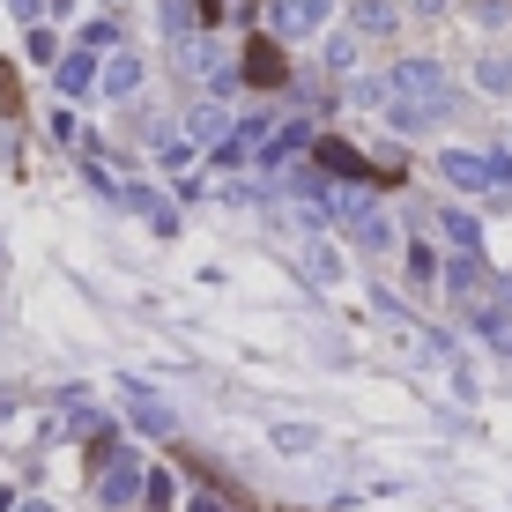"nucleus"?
<instances>
[{
	"label": "nucleus",
	"instance_id": "1",
	"mask_svg": "<svg viewBox=\"0 0 512 512\" xmlns=\"http://www.w3.org/2000/svg\"><path fill=\"white\" fill-rule=\"evenodd\" d=\"M386 97L416 104V112H453V75L438 60H401V67H386Z\"/></svg>",
	"mask_w": 512,
	"mask_h": 512
},
{
	"label": "nucleus",
	"instance_id": "2",
	"mask_svg": "<svg viewBox=\"0 0 512 512\" xmlns=\"http://www.w3.org/2000/svg\"><path fill=\"white\" fill-rule=\"evenodd\" d=\"M134 498H149V461H141V453H112V461L97 468V505L127 512Z\"/></svg>",
	"mask_w": 512,
	"mask_h": 512
},
{
	"label": "nucleus",
	"instance_id": "3",
	"mask_svg": "<svg viewBox=\"0 0 512 512\" xmlns=\"http://www.w3.org/2000/svg\"><path fill=\"white\" fill-rule=\"evenodd\" d=\"M334 15V0H268V30L275 38H320Z\"/></svg>",
	"mask_w": 512,
	"mask_h": 512
},
{
	"label": "nucleus",
	"instance_id": "4",
	"mask_svg": "<svg viewBox=\"0 0 512 512\" xmlns=\"http://www.w3.org/2000/svg\"><path fill=\"white\" fill-rule=\"evenodd\" d=\"M52 82H60V97H75V104H90V97L104 90V60H97V52H90V45H75V52H67V60H60V67H52Z\"/></svg>",
	"mask_w": 512,
	"mask_h": 512
},
{
	"label": "nucleus",
	"instance_id": "5",
	"mask_svg": "<svg viewBox=\"0 0 512 512\" xmlns=\"http://www.w3.org/2000/svg\"><path fill=\"white\" fill-rule=\"evenodd\" d=\"M438 179L461 186V193H498V171H490L483 149H446V156H438Z\"/></svg>",
	"mask_w": 512,
	"mask_h": 512
},
{
	"label": "nucleus",
	"instance_id": "6",
	"mask_svg": "<svg viewBox=\"0 0 512 512\" xmlns=\"http://www.w3.org/2000/svg\"><path fill=\"white\" fill-rule=\"evenodd\" d=\"M320 149V134L305 127V119H290V127H275V141L260 149V164H268V179H282V171H297V156Z\"/></svg>",
	"mask_w": 512,
	"mask_h": 512
},
{
	"label": "nucleus",
	"instance_id": "7",
	"mask_svg": "<svg viewBox=\"0 0 512 512\" xmlns=\"http://www.w3.org/2000/svg\"><path fill=\"white\" fill-rule=\"evenodd\" d=\"M186 134L208 141V149H223V141L238 134V127H231V104H223V97H201V104H193V119H186Z\"/></svg>",
	"mask_w": 512,
	"mask_h": 512
},
{
	"label": "nucleus",
	"instance_id": "8",
	"mask_svg": "<svg viewBox=\"0 0 512 512\" xmlns=\"http://www.w3.org/2000/svg\"><path fill=\"white\" fill-rule=\"evenodd\" d=\"M394 23H401V0H357V8H349V30H357V38H394Z\"/></svg>",
	"mask_w": 512,
	"mask_h": 512
},
{
	"label": "nucleus",
	"instance_id": "9",
	"mask_svg": "<svg viewBox=\"0 0 512 512\" xmlns=\"http://www.w3.org/2000/svg\"><path fill=\"white\" fill-rule=\"evenodd\" d=\"M119 201H127L134 208V216H149V231H179V216H171V201H164V193H156V186H119Z\"/></svg>",
	"mask_w": 512,
	"mask_h": 512
},
{
	"label": "nucleus",
	"instance_id": "10",
	"mask_svg": "<svg viewBox=\"0 0 512 512\" xmlns=\"http://www.w3.org/2000/svg\"><path fill=\"white\" fill-rule=\"evenodd\" d=\"M127 416H134V423H141L149 438H171V409H164V401L149 394V386H134V379H127Z\"/></svg>",
	"mask_w": 512,
	"mask_h": 512
},
{
	"label": "nucleus",
	"instance_id": "11",
	"mask_svg": "<svg viewBox=\"0 0 512 512\" xmlns=\"http://www.w3.org/2000/svg\"><path fill=\"white\" fill-rule=\"evenodd\" d=\"M438 238H446L453 253H483V223H475L468 208H438Z\"/></svg>",
	"mask_w": 512,
	"mask_h": 512
},
{
	"label": "nucleus",
	"instance_id": "12",
	"mask_svg": "<svg viewBox=\"0 0 512 512\" xmlns=\"http://www.w3.org/2000/svg\"><path fill=\"white\" fill-rule=\"evenodd\" d=\"M357 60H364V38H357V30H327V38H320V67H327V75H349Z\"/></svg>",
	"mask_w": 512,
	"mask_h": 512
},
{
	"label": "nucleus",
	"instance_id": "13",
	"mask_svg": "<svg viewBox=\"0 0 512 512\" xmlns=\"http://www.w3.org/2000/svg\"><path fill=\"white\" fill-rule=\"evenodd\" d=\"M134 90H141V60H134V52H112V60H104V90L97 97L119 104V97H134Z\"/></svg>",
	"mask_w": 512,
	"mask_h": 512
},
{
	"label": "nucleus",
	"instance_id": "14",
	"mask_svg": "<svg viewBox=\"0 0 512 512\" xmlns=\"http://www.w3.org/2000/svg\"><path fill=\"white\" fill-rule=\"evenodd\" d=\"M179 67H186V75H216V82H223V45L201 30V38H186V45H179Z\"/></svg>",
	"mask_w": 512,
	"mask_h": 512
},
{
	"label": "nucleus",
	"instance_id": "15",
	"mask_svg": "<svg viewBox=\"0 0 512 512\" xmlns=\"http://www.w3.org/2000/svg\"><path fill=\"white\" fill-rule=\"evenodd\" d=\"M282 75H290V67H282V52H275L268 38L245 52V82H260V90H282Z\"/></svg>",
	"mask_w": 512,
	"mask_h": 512
},
{
	"label": "nucleus",
	"instance_id": "16",
	"mask_svg": "<svg viewBox=\"0 0 512 512\" xmlns=\"http://www.w3.org/2000/svg\"><path fill=\"white\" fill-rule=\"evenodd\" d=\"M475 90L483 97H512V52H483V60H475Z\"/></svg>",
	"mask_w": 512,
	"mask_h": 512
},
{
	"label": "nucleus",
	"instance_id": "17",
	"mask_svg": "<svg viewBox=\"0 0 512 512\" xmlns=\"http://www.w3.org/2000/svg\"><path fill=\"white\" fill-rule=\"evenodd\" d=\"M379 119H386L394 134H431L446 112H416V104H394V97H386V104H379Z\"/></svg>",
	"mask_w": 512,
	"mask_h": 512
},
{
	"label": "nucleus",
	"instance_id": "18",
	"mask_svg": "<svg viewBox=\"0 0 512 512\" xmlns=\"http://www.w3.org/2000/svg\"><path fill=\"white\" fill-rule=\"evenodd\" d=\"M297 260H305V275H312V282H327V290H334V282H342V253H334L327 238H312V245H305V253H297Z\"/></svg>",
	"mask_w": 512,
	"mask_h": 512
},
{
	"label": "nucleus",
	"instance_id": "19",
	"mask_svg": "<svg viewBox=\"0 0 512 512\" xmlns=\"http://www.w3.org/2000/svg\"><path fill=\"white\" fill-rule=\"evenodd\" d=\"M268 446L275 453H320V431H312V423H275Z\"/></svg>",
	"mask_w": 512,
	"mask_h": 512
},
{
	"label": "nucleus",
	"instance_id": "20",
	"mask_svg": "<svg viewBox=\"0 0 512 512\" xmlns=\"http://www.w3.org/2000/svg\"><path fill=\"white\" fill-rule=\"evenodd\" d=\"M349 238H357L364 253H394V223H386L379 208H372V216H364V223H349Z\"/></svg>",
	"mask_w": 512,
	"mask_h": 512
},
{
	"label": "nucleus",
	"instance_id": "21",
	"mask_svg": "<svg viewBox=\"0 0 512 512\" xmlns=\"http://www.w3.org/2000/svg\"><path fill=\"white\" fill-rule=\"evenodd\" d=\"M23 60H30V67H60L67 52H60V38H52V30L38 23V30H23Z\"/></svg>",
	"mask_w": 512,
	"mask_h": 512
},
{
	"label": "nucleus",
	"instance_id": "22",
	"mask_svg": "<svg viewBox=\"0 0 512 512\" xmlns=\"http://www.w3.org/2000/svg\"><path fill=\"white\" fill-rule=\"evenodd\" d=\"M164 30H171V38H201V8H193V0H164Z\"/></svg>",
	"mask_w": 512,
	"mask_h": 512
},
{
	"label": "nucleus",
	"instance_id": "23",
	"mask_svg": "<svg viewBox=\"0 0 512 512\" xmlns=\"http://www.w3.org/2000/svg\"><path fill=\"white\" fill-rule=\"evenodd\" d=\"M156 164H164V171H186V164H193V141H171V134H156Z\"/></svg>",
	"mask_w": 512,
	"mask_h": 512
},
{
	"label": "nucleus",
	"instance_id": "24",
	"mask_svg": "<svg viewBox=\"0 0 512 512\" xmlns=\"http://www.w3.org/2000/svg\"><path fill=\"white\" fill-rule=\"evenodd\" d=\"M186 512H238V505L223 498V490H193V498H186Z\"/></svg>",
	"mask_w": 512,
	"mask_h": 512
},
{
	"label": "nucleus",
	"instance_id": "25",
	"mask_svg": "<svg viewBox=\"0 0 512 512\" xmlns=\"http://www.w3.org/2000/svg\"><path fill=\"white\" fill-rule=\"evenodd\" d=\"M52 8V0H8V15H15V23H23V30H38V15Z\"/></svg>",
	"mask_w": 512,
	"mask_h": 512
},
{
	"label": "nucleus",
	"instance_id": "26",
	"mask_svg": "<svg viewBox=\"0 0 512 512\" xmlns=\"http://www.w3.org/2000/svg\"><path fill=\"white\" fill-rule=\"evenodd\" d=\"M82 45H90V52H112L119 30H112V23H90V30H82Z\"/></svg>",
	"mask_w": 512,
	"mask_h": 512
},
{
	"label": "nucleus",
	"instance_id": "27",
	"mask_svg": "<svg viewBox=\"0 0 512 512\" xmlns=\"http://www.w3.org/2000/svg\"><path fill=\"white\" fill-rule=\"evenodd\" d=\"M15 401H23V394H15V386H0V431H8V416H15Z\"/></svg>",
	"mask_w": 512,
	"mask_h": 512
},
{
	"label": "nucleus",
	"instance_id": "28",
	"mask_svg": "<svg viewBox=\"0 0 512 512\" xmlns=\"http://www.w3.org/2000/svg\"><path fill=\"white\" fill-rule=\"evenodd\" d=\"M416 8H423V15H446V0H416Z\"/></svg>",
	"mask_w": 512,
	"mask_h": 512
},
{
	"label": "nucleus",
	"instance_id": "29",
	"mask_svg": "<svg viewBox=\"0 0 512 512\" xmlns=\"http://www.w3.org/2000/svg\"><path fill=\"white\" fill-rule=\"evenodd\" d=\"M15 512H52V505H45V498H30V505H15Z\"/></svg>",
	"mask_w": 512,
	"mask_h": 512
},
{
	"label": "nucleus",
	"instance_id": "30",
	"mask_svg": "<svg viewBox=\"0 0 512 512\" xmlns=\"http://www.w3.org/2000/svg\"><path fill=\"white\" fill-rule=\"evenodd\" d=\"M0 512H15V498H8V490H0Z\"/></svg>",
	"mask_w": 512,
	"mask_h": 512
}]
</instances>
